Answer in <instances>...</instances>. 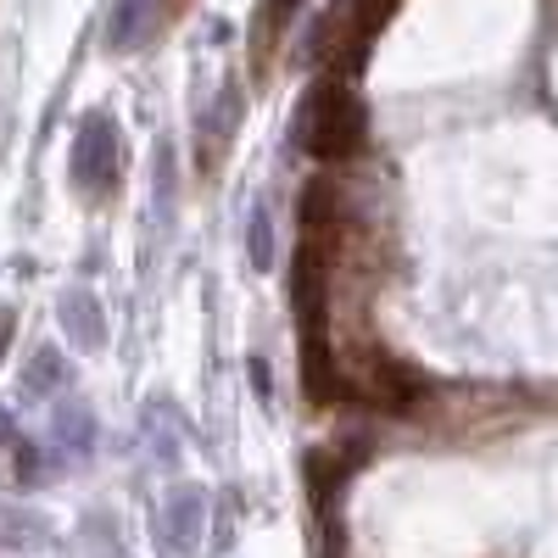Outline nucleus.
Wrapping results in <instances>:
<instances>
[{
    "label": "nucleus",
    "instance_id": "nucleus-5",
    "mask_svg": "<svg viewBox=\"0 0 558 558\" xmlns=\"http://www.w3.org/2000/svg\"><path fill=\"white\" fill-rule=\"evenodd\" d=\"M157 28V0H118L112 17V51H134L140 39Z\"/></svg>",
    "mask_w": 558,
    "mask_h": 558
},
{
    "label": "nucleus",
    "instance_id": "nucleus-7",
    "mask_svg": "<svg viewBox=\"0 0 558 558\" xmlns=\"http://www.w3.org/2000/svg\"><path fill=\"white\" fill-rule=\"evenodd\" d=\"M252 268H274V229H268V207H252Z\"/></svg>",
    "mask_w": 558,
    "mask_h": 558
},
{
    "label": "nucleus",
    "instance_id": "nucleus-2",
    "mask_svg": "<svg viewBox=\"0 0 558 558\" xmlns=\"http://www.w3.org/2000/svg\"><path fill=\"white\" fill-rule=\"evenodd\" d=\"M118 118L107 112H89L78 118V134H73V184H78V196L89 202H101L118 191Z\"/></svg>",
    "mask_w": 558,
    "mask_h": 558
},
{
    "label": "nucleus",
    "instance_id": "nucleus-4",
    "mask_svg": "<svg viewBox=\"0 0 558 558\" xmlns=\"http://www.w3.org/2000/svg\"><path fill=\"white\" fill-rule=\"evenodd\" d=\"M39 475V447L0 413V486H28Z\"/></svg>",
    "mask_w": 558,
    "mask_h": 558
},
{
    "label": "nucleus",
    "instance_id": "nucleus-8",
    "mask_svg": "<svg viewBox=\"0 0 558 558\" xmlns=\"http://www.w3.org/2000/svg\"><path fill=\"white\" fill-rule=\"evenodd\" d=\"M57 375H62V357H57V352H51V347H45V352H39V357H34V375H28V380H23V391H45V386H51V380H57Z\"/></svg>",
    "mask_w": 558,
    "mask_h": 558
},
{
    "label": "nucleus",
    "instance_id": "nucleus-10",
    "mask_svg": "<svg viewBox=\"0 0 558 558\" xmlns=\"http://www.w3.org/2000/svg\"><path fill=\"white\" fill-rule=\"evenodd\" d=\"M7 347H12V307H0V357H7Z\"/></svg>",
    "mask_w": 558,
    "mask_h": 558
},
{
    "label": "nucleus",
    "instance_id": "nucleus-1",
    "mask_svg": "<svg viewBox=\"0 0 558 558\" xmlns=\"http://www.w3.org/2000/svg\"><path fill=\"white\" fill-rule=\"evenodd\" d=\"M352 73H324L313 89H307V101H302V118H296V140L313 151V157H347L357 151V140H363V107L357 96L347 89Z\"/></svg>",
    "mask_w": 558,
    "mask_h": 558
},
{
    "label": "nucleus",
    "instance_id": "nucleus-9",
    "mask_svg": "<svg viewBox=\"0 0 558 558\" xmlns=\"http://www.w3.org/2000/svg\"><path fill=\"white\" fill-rule=\"evenodd\" d=\"M296 7H302V0H268V17H263V34L274 39L279 28H286V17H291Z\"/></svg>",
    "mask_w": 558,
    "mask_h": 558
},
{
    "label": "nucleus",
    "instance_id": "nucleus-3",
    "mask_svg": "<svg viewBox=\"0 0 558 558\" xmlns=\"http://www.w3.org/2000/svg\"><path fill=\"white\" fill-rule=\"evenodd\" d=\"M368 408H386V413H408L413 402H418V375H408L402 363H391V357H363V368L347 380Z\"/></svg>",
    "mask_w": 558,
    "mask_h": 558
},
{
    "label": "nucleus",
    "instance_id": "nucleus-6",
    "mask_svg": "<svg viewBox=\"0 0 558 558\" xmlns=\"http://www.w3.org/2000/svg\"><path fill=\"white\" fill-rule=\"evenodd\" d=\"M202 514H207L202 492H179V497L168 502V531H173V542H179V547H191V542L202 536Z\"/></svg>",
    "mask_w": 558,
    "mask_h": 558
}]
</instances>
